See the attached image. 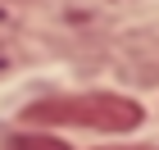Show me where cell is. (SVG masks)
Returning a JSON list of instances; mask_svg holds the SVG:
<instances>
[{"instance_id": "obj_1", "label": "cell", "mask_w": 159, "mask_h": 150, "mask_svg": "<svg viewBox=\"0 0 159 150\" xmlns=\"http://www.w3.org/2000/svg\"><path fill=\"white\" fill-rule=\"evenodd\" d=\"M32 123H59V127H96V132H132L141 127L146 109L114 91H86V96H46L23 109Z\"/></svg>"}, {"instance_id": "obj_2", "label": "cell", "mask_w": 159, "mask_h": 150, "mask_svg": "<svg viewBox=\"0 0 159 150\" xmlns=\"http://www.w3.org/2000/svg\"><path fill=\"white\" fill-rule=\"evenodd\" d=\"M14 150H68L59 137H14Z\"/></svg>"}, {"instance_id": "obj_3", "label": "cell", "mask_w": 159, "mask_h": 150, "mask_svg": "<svg viewBox=\"0 0 159 150\" xmlns=\"http://www.w3.org/2000/svg\"><path fill=\"white\" fill-rule=\"evenodd\" d=\"M105 150H159V146H105Z\"/></svg>"}]
</instances>
